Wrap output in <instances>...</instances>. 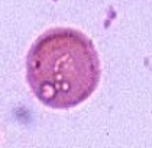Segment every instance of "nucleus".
<instances>
[{"label":"nucleus","instance_id":"obj_1","mask_svg":"<svg viewBox=\"0 0 152 148\" xmlns=\"http://www.w3.org/2000/svg\"><path fill=\"white\" fill-rule=\"evenodd\" d=\"M102 66L93 41L72 28L41 34L26 55V81L49 109H72L99 87Z\"/></svg>","mask_w":152,"mask_h":148}]
</instances>
